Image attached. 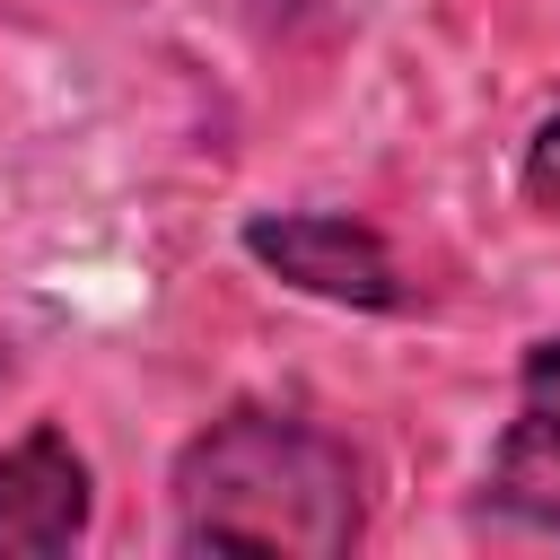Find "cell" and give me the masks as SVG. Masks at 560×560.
Listing matches in <instances>:
<instances>
[{
	"label": "cell",
	"mask_w": 560,
	"mask_h": 560,
	"mask_svg": "<svg viewBox=\"0 0 560 560\" xmlns=\"http://www.w3.org/2000/svg\"><path fill=\"white\" fill-rule=\"evenodd\" d=\"M175 551L350 560L368 542V464L341 429L289 402H228L166 464Z\"/></svg>",
	"instance_id": "1"
},
{
	"label": "cell",
	"mask_w": 560,
	"mask_h": 560,
	"mask_svg": "<svg viewBox=\"0 0 560 560\" xmlns=\"http://www.w3.org/2000/svg\"><path fill=\"white\" fill-rule=\"evenodd\" d=\"M236 245L254 271H271L280 289L315 298V306H350V315H402L420 289L402 271V254L385 245L376 219L359 210H245Z\"/></svg>",
	"instance_id": "2"
},
{
	"label": "cell",
	"mask_w": 560,
	"mask_h": 560,
	"mask_svg": "<svg viewBox=\"0 0 560 560\" xmlns=\"http://www.w3.org/2000/svg\"><path fill=\"white\" fill-rule=\"evenodd\" d=\"M481 508L499 525L560 542V332L525 341V359H516V402L481 464Z\"/></svg>",
	"instance_id": "3"
},
{
	"label": "cell",
	"mask_w": 560,
	"mask_h": 560,
	"mask_svg": "<svg viewBox=\"0 0 560 560\" xmlns=\"http://www.w3.org/2000/svg\"><path fill=\"white\" fill-rule=\"evenodd\" d=\"M96 525V472L61 420H35L0 446V560H61Z\"/></svg>",
	"instance_id": "4"
},
{
	"label": "cell",
	"mask_w": 560,
	"mask_h": 560,
	"mask_svg": "<svg viewBox=\"0 0 560 560\" xmlns=\"http://www.w3.org/2000/svg\"><path fill=\"white\" fill-rule=\"evenodd\" d=\"M516 192H525L542 219H560V114L534 122V140H525V158H516Z\"/></svg>",
	"instance_id": "5"
},
{
	"label": "cell",
	"mask_w": 560,
	"mask_h": 560,
	"mask_svg": "<svg viewBox=\"0 0 560 560\" xmlns=\"http://www.w3.org/2000/svg\"><path fill=\"white\" fill-rule=\"evenodd\" d=\"M332 18V0H245V26L262 35V44H298V35H315Z\"/></svg>",
	"instance_id": "6"
},
{
	"label": "cell",
	"mask_w": 560,
	"mask_h": 560,
	"mask_svg": "<svg viewBox=\"0 0 560 560\" xmlns=\"http://www.w3.org/2000/svg\"><path fill=\"white\" fill-rule=\"evenodd\" d=\"M0 385H9V332H0Z\"/></svg>",
	"instance_id": "7"
}]
</instances>
